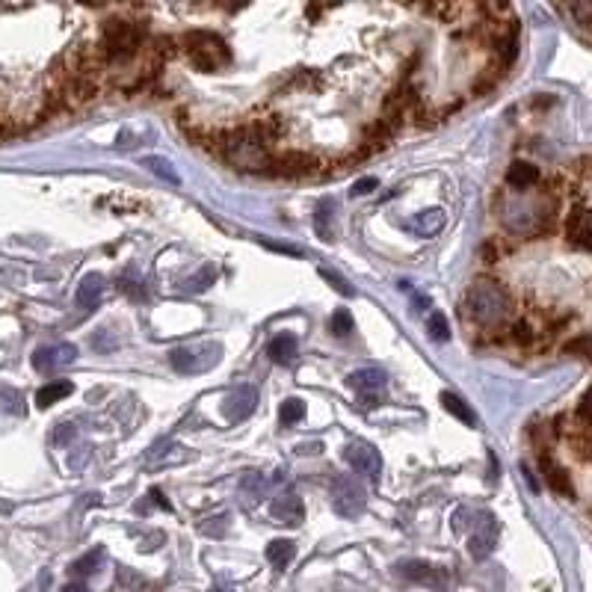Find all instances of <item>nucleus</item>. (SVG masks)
<instances>
[{"instance_id":"36","label":"nucleus","mask_w":592,"mask_h":592,"mask_svg":"<svg viewBox=\"0 0 592 592\" xmlns=\"http://www.w3.org/2000/svg\"><path fill=\"white\" fill-rule=\"evenodd\" d=\"M59 592H90V589H86L83 583H66V587L59 589Z\"/></svg>"},{"instance_id":"3","label":"nucleus","mask_w":592,"mask_h":592,"mask_svg":"<svg viewBox=\"0 0 592 592\" xmlns=\"http://www.w3.org/2000/svg\"><path fill=\"white\" fill-rule=\"evenodd\" d=\"M146 45V28L139 21H125V19H110L101 30V54L110 63H125V59L137 57Z\"/></svg>"},{"instance_id":"37","label":"nucleus","mask_w":592,"mask_h":592,"mask_svg":"<svg viewBox=\"0 0 592 592\" xmlns=\"http://www.w3.org/2000/svg\"><path fill=\"white\" fill-rule=\"evenodd\" d=\"M157 42H161V45H170V39H157ZM157 54H166V57H170L172 51H170V48H157Z\"/></svg>"},{"instance_id":"29","label":"nucleus","mask_w":592,"mask_h":592,"mask_svg":"<svg viewBox=\"0 0 592 592\" xmlns=\"http://www.w3.org/2000/svg\"><path fill=\"white\" fill-rule=\"evenodd\" d=\"M214 279H217V270L208 264V267H201L193 279H187V285L184 288H187L190 294H201V290H208L210 285H214Z\"/></svg>"},{"instance_id":"27","label":"nucleus","mask_w":592,"mask_h":592,"mask_svg":"<svg viewBox=\"0 0 592 592\" xmlns=\"http://www.w3.org/2000/svg\"><path fill=\"white\" fill-rule=\"evenodd\" d=\"M303 418H305V406H303V400H296V397H290V400L281 403V409H279V421H281V427H294V423H299Z\"/></svg>"},{"instance_id":"8","label":"nucleus","mask_w":592,"mask_h":592,"mask_svg":"<svg viewBox=\"0 0 592 592\" xmlns=\"http://www.w3.org/2000/svg\"><path fill=\"white\" fill-rule=\"evenodd\" d=\"M343 459H347L352 471L359 477H367V480H379V474H383V456H379V450L365 438L347 441V445H343Z\"/></svg>"},{"instance_id":"20","label":"nucleus","mask_w":592,"mask_h":592,"mask_svg":"<svg viewBox=\"0 0 592 592\" xmlns=\"http://www.w3.org/2000/svg\"><path fill=\"white\" fill-rule=\"evenodd\" d=\"M296 352H299L296 335H290V332L276 335V338L270 341V347H267V356L276 361V365H290V361L296 359Z\"/></svg>"},{"instance_id":"34","label":"nucleus","mask_w":592,"mask_h":592,"mask_svg":"<svg viewBox=\"0 0 592 592\" xmlns=\"http://www.w3.org/2000/svg\"><path fill=\"white\" fill-rule=\"evenodd\" d=\"M512 332H516V335H512V338H516V341H525V343L530 341V326H527V323H518Z\"/></svg>"},{"instance_id":"2","label":"nucleus","mask_w":592,"mask_h":592,"mask_svg":"<svg viewBox=\"0 0 592 592\" xmlns=\"http://www.w3.org/2000/svg\"><path fill=\"white\" fill-rule=\"evenodd\" d=\"M465 308L480 326H501L512 314L509 290L494 279H477L465 294Z\"/></svg>"},{"instance_id":"17","label":"nucleus","mask_w":592,"mask_h":592,"mask_svg":"<svg viewBox=\"0 0 592 592\" xmlns=\"http://www.w3.org/2000/svg\"><path fill=\"white\" fill-rule=\"evenodd\" d=\"M335 210H338L335 199H320L314 208V232L326 243L335 241Z\"/></svg>"},{"instance_id":"4","label":"nucleus","mask_w":592,"mask_h":592,"mask_svg":"<svg viewBox=\"0 0 592 592\" xmlns=\"http://www.w3.org/2000/svg\"><path fill=\"white\" fill-rule=\"evenodd\" d=\"M184 45H187V57L190 63L199 68V72H217L232 63V51L219 36L205 30H196L190 36H184Z\"/></svg>"},{"instance_id":"30","label":"nucleus","mask_w":592,"mask_h":592,"mask_svg":"<svg viewBox=\"0 0 592 592\" xmlns=\"http://www.w3.org/2000/svg\"><path fill=\"white\" fill-rule=\"evenodd\" d=\"M329 332L335 335V338H347V335L352 332V317L347 308H338V312L332 314L329 320Z\"/></svg>"},{"instance_id":"11","label":"nucleus","mask_w":592,"mask_h":592,"mask_svg":"<svg viewBox=\"0 0 592 592\" xmlns=\"http://www.w3.org/2000/svg\"><path fill=\"white\" fill-rule=\"evenodd\" d=\"M77 359V347L75 343H54V347H39L33 352V367L39 374H57L66 365H72Z\"/></svg>"},{"instance_id":"13","label":"nucleus","mask_w":592,"mask_h":592,"mask_svg":"<svg viewBox=\"0 0 592 592\" xmlns=\"http://www.w3.org/2000/svg\"><path fill=\"white\" fill-rule=\"evenodd\" d=\"M270 516L279 521V525H288V527H299L305 518V507H303V498L294 492H281L272 498L270 503Z\"/></svg>"},{"instance_id":"9","label":"nucleus","mask_w":592,"mask_h":592,"mask_svg":"<svg viewBox=\"0 0 592 592\" xmlns=\"http://www.w3.org/2000/svg\"><path fill=\"white\" fill-rule=\"evenodd\" d=\"M474 516V530L468 536V554L474 560H485L494 551V542H498V525L489 512H471Z\"/></svg>"},{"instance_id":"7","label":"nucleus","mask_w":592,"mask_h":592,"mask_svg":"<svg viewBox=\"0 0 592 592\" xmlns=\"http://www.w3.org/2000/svg\"><path fill=\"white\" fill-rule=\"evenodd\" d=\"M347 385L356 391L359 403L365 406V409H374V406L385 400L388 376H385V370H379V367H361V370H352L347 376Z\"/></svg>"},{"instance_id":"28","label":"nucleus","mask_w":592,"mask_h":592,"mask_svg":"<svg viewBox=\"0 0 592 592\" xmlns=\"http://www.w3.org/2000/svg\"><path fill=\"white\" fill-rule=\"evenodd\" d=\"M427 332H430V338H432V341H438V343L450 341V326H447V317L441 314V312H432V314L427 317Z\"/></svg>"},{"instance_id":"16","label":"nucleus","mask_w":592,"mask_h":592,"mask_svg":"<svg viewBox=\"0 0 592 592\" xmlns=\"http://www.w3.org/2000/svg\"><path fill=\"white\" fill-rule=\"evenodd\" d=\"M445 223H447L445 210L432 208V210H421V214H414V219H409L406 228L414 232L418 237H432V234H438L441 228H445Z\"/></svg>"},{"instance_id":"25","label":"nucleus","mask_w":592,"mask_h":592,"mask_svg":"<svg viewBox=\"0 0 592 592\" xmlns=\"http://www.w3.org/2000/svg\"><path fill=\"white\" fill-rule=\"evenodd\" d=\"M104 556H107V551L104 548H92V551H86L81 560L72 563V574H77V578H86V574H95L101 569Z\"/></svg>"},{"instance_id":"15","label":"nucleus","mask_w":592,"mask_h":592,"mask_svg":"<svg viewBox=\"0 0 592 592\" xmlns=\"http://www.w3.org/2000/svg\"><path fill=\"white\" fill-rule=\"evenodd\" d=\"M101 296H104V279L99 272H90L75 290V303L81 312H92V308L101 303Z\"/></svg>"},{"instance_id":"23","label":"nucleus","mask_w":592,"mask_h":592,"mask_svg":"<svg viewBox=\"0 0 592 592\" xmlns=\"http://www.w3.org/2000/svg\"><path fill=\"white\" fill-rule=\"evenodd\" d=\"M75 391V385L68 383V379H54V383H48L45 388H39L36 394V406L39 409H48V406H54L59 400H66L68 394Z\"/></svg>"},{"instance_id":"26","label":"nucleus","mask_w":592,"mask_h":592,"mask_svg":"<svg viewBox=\"0 0 592 592\" xmlns=\"http://www.w3.org/2000/svg\"><path fill=\"white\" fill-rule=\"evenodd\" d=\"M441 403H445V409L454 414V418H459L462 423H468V427H474L477 423V414L468 409V403L462 400V397H456V394H450V391H445L441 394Z\"/></svg>"},{"instance_id":"19","label":"nucleus","mask_w":592,"mask_h":592,"mask_svg":"<svg viewBox=\"0 0 592 592\" xmlns=\"http://www.w3.org/2000/svg\"><path fill=\"white\" fill-rule=\"evenodd\" d=\"M542 471H545V483L551 485L556 494H563V498H574V489H572V480L569 474H565V468H560L556 462H551V456L542 454Z\"/></svg>"},{"instance_id":"14","label":"nucleus","mask_w":592,"mask_h":592,"mask_svg":"<svg viewBox=\"0 0 592 592\" xmlns=\"http://www.w3.org/2000/svg\"><path fill=\"white\" fill-rule=\"evenodd\" d=\"M397 572L403 574L406 580H414V583H430V587H445V572L441 569H436V565H430V563H421V560H406V563H400L397 565Z\"/></svg>"},{"instance_id":"10","label":"nucleus","mask_w":592,"mask_h":592,"mask_svg":"<svg viewBox=\"0 0 592 592\" xmlns=\"http://www.w3.org/2000/svg\"><path fill=\"white\" fill-rule=\"evenodd\" d=\"M255 409H258V388L255 385H237L225 394V400H223V414L232 423L246 421Z\"/></svg>"},{"instance_id":"18","label":"nucleus","mask_w":592,"mask_h":592,"mask_svg":"<svg viewBox=\"0 0 592 592\" xmlns=\"http://www.w3.org/2000/svg\"><path fill=\"white\" fill-rule=\"evenodd\" d=\"M565 234H569V241L578 246V249H587V246H589V214H587V205H578L569 214Z\"/></svg>"},{"instance_id":"22","label":"nucleus","mask_w":592,"mask_h":592,"mask_svg":"<svg viewBox=\"0 0 592 592\" xmlns=\"http://www.w3.org/2000/svg\"><path fill=\"white\" fill-rule=\"evenodd\" d=\"M294 556H296V542H290V539H272L267 545V560L272 569L285 572L294 563Z\"/></svg>"},{"instance_id":"5","label":"nucleus","mask_w":592,"mask_h":592,"mask_svg":"<svg viewBox=\"0 0 592 592\" xmlns=\"http://www.w3.org/2000/svg\"><path fill=\"white\" fill-rule=\"evenodd\" d=\"M329 498H332V509L338 512L341 518H359L365 516L367 507V492L361 485L359 477L352 474H338L329 485Z\"/></svg>"},{"instance_id":"21","label":"nucleus","mask_w":592,"mask_h":592,"mask_svg":"<svg viewBox=\"0 0 592 592\" xmlns=\"http://www.w3.org/2000/svg\"><path fill=\"white\" fill-rule=\"evenodd\" d=\"M507 184L512 190H530V187H536L539 184V170L536 166H530V163H521V161H516L507 170Z\"/></svg>"},{"instance_id":"38","label":"nucleus","mask_w":592,"mask_h":592,"mask_svg":"<svg viewBox=\"0 0 592 592\" xmlns=\"http://www.w3.org/2000/svg\"><path fill=\"white\" fill-rule=\"evenodd\" d=\"M210 592H225V589H210Z\"/></svg>"},{"instance_id":"1","label":"nucleus","mask_w":592,"mask_h":592,"mask_svg":"<svg viewBox=\"0 0 592 592\" xmlns=\"http://www.w3.org/2000/svg\"><path fill=\"white\" fill-rule=\"evenodd\" d=\"M217 148L223 152L225 161H232L237 170H252V172H267V166L272 161L270 143L261 137V130L252 125H246L241 130H232V134L219 137Z\"/></svg>"},{"instance_id":"6","label":"nucleus","mask_w":592,"mask_h":592,"mask_svg":"<svg viewBox=\"0 0 592 592\" xmlns=\"http://www.w3.org/2000/svg\"><path fill=\"white\" fill-rule=\"evenodd\" d=\"M219 359H223V347L219 343H190V347H178L170 352V365L175 374L184 376H196L205 374V370L217 367Z\"/></svg>"},{"instance_id":"35","label":"nucleus","mask_w":592,"mask_h":592,"mask_svg":"<svg viewBox=\"0 0 592 592\" xmlns=\"http://www.w3.org/2000/svg\"><path fill=\"white\" fill-rule=\"evenodd\" d=\"M152 498H154V503H157V507H163V509H172V503L163 498V492H161V489H152Z\"/></svg>"},{"instance_id":"33","label":"nucleus","mask_w":592,"mask_h":592,"mask_svg":"<svg viewBox=\"0 0 592 592\" xmlns=\"http://www.w3.org/2000/svg\"><path fill=\"white\" fill-rule=\"evenodd\" d=\"M379 187V181L374 178V175H367V178H359L356 184H352V196H367V193H374Z\"/></svg>"},{"instance_id":"32","label":"nucleus","mask_w":592,"mask_h":592,"mask_svg":"<svg viewBox=\"0 0 592 592\" xmlns=\"http://www.w3.org/2000/svg\"><path fill=\"white\" fill-rule=\"evenodd\" d=\"M320 276H323L326 281H329V285H332L335 290H338L341 296H352V288H350L347 281H343L341 276H338V272H332V270H320Z\"/></svg>"},{"instance_id":"31","label":"nucleus","mask_w":592,"mask_h":592,"mask_svg":"<svg viewBox=\"0 0 592 592\" xmlns=\"http://www.w3.org/2000/svg\"><path fill=\"white\" fill-rule=\"evenodd\" d=\"M241 485H243L246 492H252L255 498H261V492H267L270 480H267V477H261L258 471H252V474H246V477H243V483H241Z\"/></svg>"},{"instance_id":"24","label":"nucleus","mask_w":592,"mask_h":592,"mask_svg":"<svg viewBox=\"0 0 592 592\" xmlns=\"http://www.w3.org/2000/svg\"><path fill=\"white\" fill-rule=\"evenodd\" d=\"M143 166L152 175H157L161 181H166V184H172V187H178L181 184V175L175 172V166H172V161H166V157H161V154H148V157H143Z\"/></svg>"},{"instance_id":"12","label":"nucleus","mask_w":592,"mask_h":592,"mask_svg":"<svg viewBox=\"0 0 592 592\" xmlns=\"http://www.w3.org/2000/svg\"><path fill=\"white\" fill-rule=\"evenodd\" d=\"M267 172L290 175V178H296V175H314L317 172V157L305 154V152H285V154L272 157Z\"/></svg>"}]
</instances>
